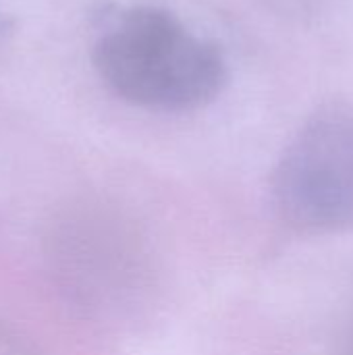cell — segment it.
I'll use <instances>...</instances> for the list:
<instances>
[{
    "label": "cell",
    "instance_id": "3957f363",
    "mask_svg": "<svg viewBox=\"0 0 353 355\" xmlns=\"http://www.w3.org/2000/svg\"><path fill=\"white\" fill-rule=\"evenodd\" d=\"M281 223L298 235L353 231V102L312 112L283 150L270 181Z\"/></svg>",
    "mask_w": 353,
    "mask_h": 355
},
{
    "label": "cell",
    "instance_id": "5b68a950",
    "mask_svg": "<svg viewBox=\"0 0 353 355\" xmlns=\"http://www.w3.org/2000/svg\"><path fill=\"white\" fill-rule=\"evenodd\" d=\"M0 354L2 355H42L35 345L23 337L6 320H0Z\"/></svg>",
    "mask_w": 353,
    "mask_h": 355
},
{
    "label": "cell",
    "instance_id": "277c9868",
    "mask_svg": "<svg viewBox=\"0 0 353 355\" xmlns=\"http://www.w3.org/2000/svg\"><path fill=\"white\" fill-rule=\"evenodd\" d=\"M266 12L293 25H314L327 19L339 0H256Z\"/></svg>",
    "mask_w": 353,
    "mask_h": 355
},
{
    "label": "cell",
    "instance_id": "7a4b0ae2",
    "mask_svg": "<svg viewBox=\"0 0 353 355\" xmlns=\"http://www.w3.org/2000/svg\"><path fill=\"white\" fill-rule=\"evenodd\" d=\"M94 67L123 100L156 110H196L227 85L223 52L158 6H135L94 46Z\"/></svg>",
    "mask_w": 353,
    "mask_h": 355
},
{
    "label": "cell",
    "instance_id": "6da1fadb",
    "mask_svg": "<svg viewBox=\"0 0 353 355\" xmlns=\"http://www.w3.org/2000/svg\"><path fill=\"white\" fill-rule=\"evenodd\" d=\"M42 254L62 300L96 324L121 327L148 302L152 268L141 237L104 204L56 210L46 223Z\"/></svg>",
    "mask_w": 353,
    "mask_h": 355
}]
</instances>
